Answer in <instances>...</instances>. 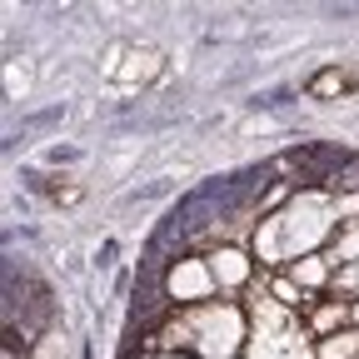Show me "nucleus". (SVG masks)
Segmentation results:
<instances>
[{
  "mask_svg": "<svg viewBox=\"0 0 359 359\" xmlns=\"http://www.w3.org/2000/svg\"><path fill=\"white\" fill-rule=\"evenodd\" d=\"M285 275L304 290V294H320V290H330L334 285V264L325 259V255H304V259H294Z\"/></svg>",
  "mask_w": 359,
  "mask_h": 359,
  "instance_id": "6",
  "label": "nucleus"
},
{
  "mask_svg": "<svg viewBox=\"0 0 359 359\" xmlns=\"http://www.w3.org/2000/svg\"><path fill=\"white\" fill-rule=\"evenodd\" d=\"M354 330H359V304H354Z\"/></svg>",
  "mask_w": 359,
  "mask_h": 359,
  "instance_id": "12",
  "label": "nucleus"
},
{
  "mask_svg": "<svg viewBox=\"0 0 359 359\" xmlns=\"http://www.w3.org/2000/svg\"><path fill=\"white\" fill-rule=\"evenodd\" d=\"M314 359H359V330H339V334H325L314 339Z\"/></svg>",
  "mask_w": 359,
  "mask_h": 359,
  "instance_id": "8",
  "label": "nucleus"
},
{
  "mask_svg": "<svg viewBox=\"0 0 359 359\" xmlns=\"http://www.w3.org/2000/svg\"><path fill=\"white\" fill-rule=\"evenodd\" d=\"M250 339V320L235 299H210L195 309H175L170 325L155 334V349L185 359H240Z\"/></svg>",
  "mask_w": 359,
  "mask_h": 359,
  "instance_id": "2",
  "label": "nucleus"
},
{
  "mask_svg": "<svg viewBox=\"0 0 359 359\" xmlns=\"http://www.w3.org/2000/svg\"><path fill=\"white\" fill-rule=\"evenodd\" d=\"M325 259H330L334 269H339V264H354V259H359V219H344L339 230H334V240H330Z\"/></svg>",
  "mask_w": 359,
  "mask_h": 359,
  "instance_id": "7",
  "label": "nucleus"
},
{
  "mask_svg": "<svg viewBox=\"0 0 359 359\" xmlns=\"http://www.w3.org/2000/svg\"><path fill=\"white\" fill-rule=\"evenodd\" d=\"M339 195L330 190H294L275 215H264L250 235V255L259 264H294L304 255L330 250L334 230H339Z\"/></svg>",
  "mask_w": 359,
  "mask_h": 359,
  "instance_id": "1",
  "label": "nucleus"
},
{
  "mask_svg": "<svg viewBox=\"0 0 359 359\" xmlns=\"http://www.w3.org/2000/svg\"><path fill=\"white\" fill-rule=\"evenodd\" d=\"M219 294L215 275H210V259L205 255H185L165 269V299L175 309H195V304H210Z\"/></svg>",
  "mask_w": 359,
  "mask_h": 359,
  "instance_id": "3",
  "label": "nucleus"
},
{
  "mask_svg": "<svg viewBox=\"0 0 359 359\" xmlns=\"http://www.w3.org/2000/svg\"><path fill=\"white\" fill-rule=\"evenodd\" d=\"M140 359H185V354H170V349H150V354H140Z\"/></svg>",
  "mask_w": 359,
  "mask_h": 359,
  "instance_id": "11",
  "label": "nucleus"
},
{
  "mask_svg": "<svg viewBox=\"0 0 359 359\" xmlns=\"http://www.w3.org/2000/svg\"><path fill=\"white\" fill-rule=\"evenodd\" d=\"M205 259H210V275H215L219 294H235V290H245L255 280V255L245 245H215Z\"/></svg>",
  "mask_w": 359,
  "mask_h": 359,
  "instance_id": "4",
  "label": "nucleus"
},
{
  "mask_svg": "<svg viewBox=\"0 0 359 359\" xmlns=\"http://www.w3.org/2000/svg\"><path fill=\"white\" fill-rule=\"evenodd\" d=\"M354 325V304L349 299H320L309 309V334L314 339H325V334H339V330H349Z\"/></svg>",
  "mask_w": 359,
  "mask_h": 359,
  "instance_id": "5",
  "label": "nucleus"
},
{
  "mask_svg": "<svg viewBox=\"0 0 359 359\" xmlns=\"http://www.w3.org/2000/svg\"><path fill=\"white\" fill-rule=\"evenodd\" d=\"M70 160H80V150H65V145H50V150H45V165H70Z\"/></svg>",
  "mask_w": 359,
  "mask_h": 359,
  "instance_id": "10",
  "label": "nucleus"
},
{
  "mask_svg": "<svg viewBox=\"0 0 359 359\" xmlns=\"http://www.w3.org/2000/svg\"><path fill=\"white\" fill-rule=\"evenodd\" d=\"M330 290H334V299H349V304H359V259L334 269V285H330Z\"/></svg>",
  "mask_w": 359,
  "mask_h": 359,
  "instance_id": "9",
  "label": "nucleus"
}]
</instances>
